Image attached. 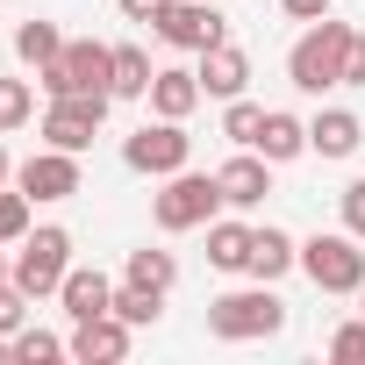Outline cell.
I'll list each match as a JSON object with an SVG mask.
<instances>
[{
    "mask_svg": "<svg viewBox=\"0 0 365 365\" xmlns=\"http://www.w3.org/2000/svg\"><path fill=\"white\" fill-rule=\"evenodd\" d=\"M279 329H287V301L265 279L208 301V336H222V344H258V336H279Z\"/></svg>",
    "mask_w": 365,
    "mask_h": 365,
    "instance_id": "cell-1",
    "label": "cell"
},
{
    "mask_svg": "<svg viewBox=\"0 0 365 365\" xmlns=\"http://www.w3.org/2000/svg\"><path fill=\"white\" fill-rule=\"evenodd\" d=\"M344 43H351V22H336V15L308 22L301 43L287 51V79H294L301 93H329V86H344Z\"/></svg>",
    "mask_w": 365,
    "mask_h": 365,
    "instance_id": "cell-2",
    "label": "cell"
},
{
    "mask_svg": "<svg viewBox=\"0 0 365 365\" xmlns=\"http://www.w3.org/2000/svg\"><path fill=\"white\" fill-rule=\"evenodd\" d=\"M215 208H222V179H215V172H172V179H165V194L150 201V215H158V230H165V237L208 230V222H215Z\"/></svg>",
    "mask_w": 365,
    "mask_h": 365,
    "instance_id": "cell-3",
    "label": "cell"
},
{
    "mask_svg": "<svg viewBox=\"0 0 365 365\" xmlns=\"http://www.w3.org/2000/svg\"><path fill=\"white\" fill-rule=\"evenodd\" d=\"M301 272H308L322 294H358V287H365V251H358L351 230H315V237L301 244Z\"/></svg>",
    "mask_w": 365,
    "mask_h": 365,
    "instance_id": "cell-4",
    "label": "cell"
},
{
    "mask_svg": "<svg viewBox=\"0 0 365 365\" xmlns=\"http://www.w3.org/2000/svg\"><path fill=\"white\" fill-rule=\"evenodd\" d=\"M108 72H115V43H93V36H72L58 65H43V93L65 101V93H108Z\"/></svg>",
    "mask_w": 365,
    "mask_h": 365,
    "instance_id": "cell-5",
    "label": "cell"
},
{
    "mask_svg": "<svg viewBox=\"0 0 365 365\" xmlns=\"http://www.w3.org/2000/svg\"><path fill=\"white\" fill-rule=\"evenodd\" d=\"M187 158H194V136H187V122H143L136 136H122V165L129 172H150V179H172V172H187Z\"/></svg>",
    "mask_w": 365,
    "mask_h": 365,
    "instance_id": "cell-6",
    "label": "cell"
},
{
    "mask_svg": "<svg viewBox=\"0 0 365 365\" xmlns=\"http://www.w3.org/2000/svg\"><path fill=\"white\" fill-rule=\"evenodd\" d=\"M65 272H72V237L65 230H29L22 251H15V287L29 301H43V294L65 287Z\"/></svg>",
    "mask_w": 365,
    "mask_h": 365,
    "instance_id": "cell-7",
    "label": "cell"
},
{
    "mask_svg": "<svg viewBox=\"0 0 365 365\" xmlns=\"http://www.w3.org/2000/svg\"><path fill=\"white\" fill-rule=\"evenodd\" d=\"M150 29H158V43H172V51H215V43H230V15L215 8V0H172Z\"/></svg>",
    "mask_w": 365,
    "mask_h": 365,
    "instance_id": "cell-8",
    "label": "cell"
},
{
    "mask_svg": "<svg viewBox=\"0 0 365 365\" xmlns=\"http://www.w3.org/2000/svg\"><path fill=\"white\" fill-rule=\"evenodd\" d=\"M108 101L115 93H65V101H51L43 108V143L51 150H86L101 136V122H108Z\"/></svg>",
    "mask_w": 365,
    "mask_h": 365,
    "instance_id": "cell-9",
    "label": "cell"
},
{
    "mask_svg": "<svg viewBox=\"0 0 365 365\" xmlns=\"http://www.w3.org/2000/svg\"><path fill=\"white\" fill-rule=\"evenodd\" d=\"M15 187L29 194V201H72L86 179H79V150H36V158H22L15 165Z\"/></svg>",
    "mask_w": 365,
    "mask_h": 365,
    "instance_id": "cell-10",
    "label": "cell"
},
{
    "mask_svg": "<svg viewBox=\"0 0 365 365\" xmlns=\"http://www.w3.org/2000/svg\"><path fill=\"white\" fill-rule=\"evenodd\" d=\"M129 344H136V329L115 308L93 322H72V358H86V365H115V358H129Z\"/></svg>",
    "mask_w": 365,
    "mask_h": 365,
    "instance_id": "cell-11",
    "label": "cell"
},
{
    "mask_svg": "<svg viewBox=\"0 0 365 365\" xmlns=\"http://www.w3.org/2000/svg\"><path fill=\"white\" fill-rule=\"evenodd\" d=\"M215 179H222V201H230V208H258V201L272 194V158H265V150H237Z\"/></svg>",
    "mask_w": 365,
    "mask_h": 365,
    "instance_id": "cell-12",
    "label": "cell"
},
{
    "mask_svg": "<svg viewBox=\"0 0 365 365\" xmlns=\"http://www.w3.org/2000/svg\"><path fill=\"white\" fill-rule=\"evenodd\" d=\"M58 301H65V315H72V322H93V315H108V308H115V279H108L101 265H72V272H65V287H58Z\"/></svg>",
    "mask_w": 365,
    "mask_h": 365,
    "instance_id": "cell-13",
    "label": "cell"
},
{
    "mask_svg": "<svg viewBox=\"0 0 365 365\" xmlns=\"http://www.w3.org/2000/svg\"><path fill=\"white\" fill-rule=\"evenodd\" d=\"M143 101H150V115H165V122H187V115H194L208 93H201V72H187V65H165V72L150 79V93H143Z\"/></svg>",
    "mask_w": 365,
    "mask_h": 365,
    "instance_id": "cell-14",
    "label": "cell"
},
{
    "mask_svg": "<svg viewBox=\"0 0 365 365\" xmlns=\"http://www.w3.org/2000/svg\"><path fill=\"white\" fill-rule=\"evenodd\" d=\"M358 143H365V122H358L351 108H322V115L308 122V150H315V158H358Z\"/></svg>",
    "mask_w": 365,
    "mask_h": 365,
    "instance_id": "cell-15",
    "label": "cell"
},
{
    "mask_svg": "<svg viewBox=\"0 0 365 365\" xmlns=\"http://www.w3.org/2000/svg\"><path fill=\"white\" fill-rule=\"evenodd\" d=\"M251 86V58L237 51V43H215V51H201V93H215V101H237Z\"/></svg>",
    "mask_w": 365,
    "mask_h": 365,
    "instance_id": "cell-16",
    "label": "cell"
},
{
    "mask_svg": "<svg viewBox=\"0 0 365 365\" xmlns=\"http://www.w3.org/2000/svg\"><path fill=\"white\" fill-rule=\"evenodd\" d=\"M294 265H301V244H294L287 230H272V222H265V230H251V265H244L251 279H265V287H272V279H287Z\"/></svg>",
    "mask_w": 365,
    "mask_h": 365,
    "instance_id": "cell-17",
    "label": "cell"
},
{
    "mask_svg": "<svg viewBox=\"0 0 365 365\" xmlns=\"http://www.w3.org/2000/svg\"><path fill=\"white\" fill-rule=\"evenodd\" d=\"M65 43H72V36H65L58 22H36V15H29V22L15 29V58H22L29 72H43V65H58V58H65Z\"/></svg>",
    "mask_w": 365,
    "mask_h": 365,
    "instance_id": "cell-18",
    "label": "cell"
},
{
    "mask_svg": "<svg viewBox=\"0 0 365 365\" xmlns=\"http://www.w3.org/2000/svg\"><path fill=\"white\" fill-rule=\"evenodd\" d=\"M150 79H158L150 51H136V43H115V72H108V93H115V101H143V93H150Z\"/></svg>",
    "mask_w": 365,
    "mask_h": 365,
    "instance_id": "cell-19",
    "label": "cell"
},
{
    "mask_svg": "<svg viewBox=\"0 0 365 365\" xmlns=\"http://www.w3.org/2000/svg\"><path fill=\"white\" fill-rule=\"evenodd\" d=\"M258 150H265L272 165L301 158V150H308V122H301V115H287V108H265V129H258Z\"/></svg>",
    "mask_w": 365,
    "mask_h": 365,
    "instance_id": "cell-20",
    "label": "cell"
},
{
    "mask_svg": "<svg viewBox=\"0 0 365 365\" xmlns=\"http://www.w3.org/2000/svg\"><path fill=\"white\" fill-rule=\"evenodd\" d=\"M208 265L215 272H244L251 265V222H208Z\"/></svg>",
    "mask_w": 365,
    "mask_h": 365,
    "instance_id": "cell-21",
    "label": "cell"
},
{
    "mask_svg": "<svg viewBox=\"0 0 365 365\" xmlns=\"http://www.w3.org/2000/svg\"><path fill=\"white\" fill-rule=\"evenodd\" d=\"M115 315H122L129 329H150V322L165 315V294H158V287H136V279H122V287H115Z\"/></svg>",
    "mask_w": 365,
    "mask_h": 365,
    "instance_id": "cell-22",
    "label": "cell"
},
{
    "mask_svg": "<svg viewBox=\"0 0 365 365\" xmlns=\"http://www.w3.org/2000/svg\"><path fill=\"white\" fill-rule=\"evenodd\" d=\"M258 129H265V108H258V101H244V93L222 101V136H230L237 150H258Z\"/></svg>",
    "mask_w": 365,
    "mask_h": 365,
    "instance_id": "cell-23",
    "label": "cell"
},
{
    "mask_svg": "<svg viewBox=\"0 0 365 365\" xmlns=\"http://www.w3.org/2000/svg\"><path fill=\"white\" fill-rule=\"evenodd\" d=\"M122 279L172 294V279H179V258H172V251H150V244H143V251H129V272H122Z\"/></svg>",
    "mask_w": 365,
    "mask_h": 365,
    "instance_id": "cell-24",
    "label": "cell"
},
{
    "mask_svg": "<svg viewBox=\"0 0 365 365\" xmlns=\"http://www.w3.org/2000/svg\"><path fill=\"white\" fill-rule=\"evenodd\" d=\"M58 358H72V336H51V329H15V365H58Z\"/></svg>",
    "mask_w": 365,
    "mask_h": 365,
    "instance_id": "cell-25",
    "label": "cell"
},
{
    "mask_svg": "<svg viewBox=\"0 0 365 365\" xmlns=\"http://www.w3.org/2000/svg\"><path fill=\"white\" fill-rule=\"evenodd\" d=\"M29 208H36V201H29L22 187H0V244H22V237H29Z\"/></svg>",
    "mask_w": 365,
    "mask_h": 365,
    "instance_id": "cell-26",
    "label": "cell"
},
{
    "mask_svg": "<svg viewBox=\"0 0 365 365\" xmlns=\"http://www.w3.org/2000/svg\"><path fill=\"white\" fill-rule=\"evenodd\" d=\"M36 115V93H29V79H0V129H22Z\"/></svg>",
    "mask_w": 365,
    "mask_h": 365,
    "instance_id": "cell-27",
    "label": "cell"
},
{
    "mask_svg": "<svg viewBox=\"0 0 365 365\" xmlns=\"http://www.w3.org/2000/svg\"><path fill=\"white\" fill-rule=\"evenodd\" d=\"M329 358H344V365H365V315L329 329Z\"/></svg>",
    "mask_w": 365,
    "mask_h": 365,
    "instance_id": "cell-28",
    "label": "cell"
},
{
    "mask_svg": "<svg viewBox=\"0 0 365 365\" xmlns=\"http://www.w3.org/2000/svg\"><path fill=\"white\" fill-rule=\"evenodd\" d=\"M22 322H29V294H22L15 279H0V336H15Z\"/></svg>",
    "mask_w": 365,
    "mask_h": 365,
    "instance_id": "cell-29",
    "label": "cell"
},
{
    "mask_svg": "<svg viewBox=\"0 0 365 365\" xmlns=\"http://www.w3.org/2000/svg\"><path fill=\"white\" fill-rule=\"evenodd\" d=\"M344 230L365 244V179H351V187H344Z\"/></svg>",
    "mask_w": 365,
    "mask_h": 365,
    "instance_id": "cell-30",
    "label": "cell"
},
{
    "mask_svg": "<svg viewBox=\"0 0 365 365\" xmlns=\"http://www.w3.org/2000/svg\"><path fill=\"white\" fill-rule=\"evenodd\" d=\"M344 86H365V36L351 29V43H344Z\"/></svg>",
    "mask_w": 365,
    "mask_h": 365,
    "instance_id": "cell-31",
    "label": "cell"
},
{
    "mask_svg": "<svg viewBox=\"0 0 365 365\" xmlns=\"http://www.w3.org/2000/svg\"><path fill=\"white\" fill-rule=\"evenodd\" d=\"M115 8H122V15H129V22H158V15H165V8H172V0H115Z\"/></svg>",
    "mask_w": 365,
    "mask_h": 365,
    "instance_id": "cell-32",
    "label": "cell"
},
{
    "mask_svg": "<svg viewBox=\"0 0 365 365\" xmlns=\"http://www.w3.org/2000/svg\"><path fill=\"white\" fill-rule=\"evenodd\" d=\"M279 8H287L294 22H322V15H329V0H279Z\"/></svg>",
    "mask_w": 365,
    "mask_h": 365,
    "instance_id": "cell-33",
    "label": "cell"
},
{
    "mask_svg": "<svg viewBox=\"0 0 365 365\" xmlns=\"http://www.w3.org/2000/svg\"><path fill=\"white\" fill-rule=\"evenodd\" d=\"M0 187H15V158H8V143H0Z\"/></svg>",
    "mask_w": 365,
    "mask_h": 365,
    "instance_id": "cell-34",
    "label": "cell"
},
{
    "mask_svg": "<svg viewBox=\"0 0 365 365\" xmlns=\"http://www.w3.org/2000/svg\"><path fill=\"white\" fill-rule=\"evenodd\" d=\"M0 279H15V265H8V258H0Z\"/></svg>",
    "mask_w": 365,
    "mask_h": 365,
    "instance_id": "cell-35",
    "label": "cell"
},
{
    "mask_svg": "<svg viewBox=\"0 0 365 365\" xmlns=\"http://www.w3.org/2000/svg\"><path fill=\"white\" fill-rule=\"evenodd\" d=\"M358 315H365V287H358Z\"/></svg>",
    "mask_w": 365,
    "mask_h": 365,
    "instance_id": "cell-36",
    "label": "cell"
}]
</instances>
